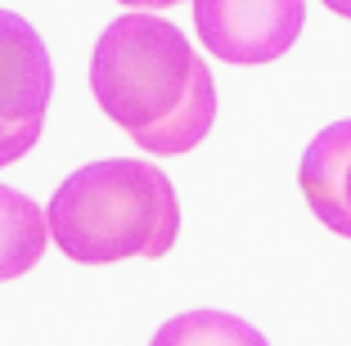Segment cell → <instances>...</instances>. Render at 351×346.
<instances>
[{
	"label": "cell",
	"instance_id": "obj_5",
	"mask_svg": "<svg viewBox=\"0 0 351 346\" xmlns=\"http://www.w3.org/2000/svg\"><path fill=\"white\" fill-rule=\"evenodd\" d=\"M298 184L315 221L351 238V117L324 126L298 162Z\"/></svg>",
	"mask_w": 351,
	"mask_h": 346
},
{
	"label": "cell",
	"instance_id": "obj_4",
	"mask_svg": "<svg viewBox=\"0 0 351 346\" xmlns=\"http://www.w3.org/2000/svg\"><path fill=\"white\" fill-rule=\"evenodd\" d=\"M306 0H194L198 41L221 63H275L298 45Z\"/></svg>",
	"mask_w": 351,
	"mask_h": 346
},
{
	"label": "cell",
	"instance_id": "obj_9",
	"mask_svg": "<svg viewBox=\"0 0 351 346\" xmlns=\"http://www.w3.org/2000/svg\"><path fill=\"white\" fill-rule=\"evenodd\" d=\"M333 14H342V18H351V0H324Z\"/></svg>",
	"mask_w": 351,
	"mask_h": 346
},
{
	"label": "cell",
	"instance_id": "obj_1",
	"mask_svg": "<svg viewBox=\"0 0 351 346\" xmlns=\"http://www.w3.org/2000/svg\"><path fill=\"white\" fill-rule=\"evenodd\" d=\"M90 90L145 153H194L217 122V82L185 32L158 14H122L99 32Z\"/></svg>",
	"mask_w": 351,
	"mask_h": 346
},
{
	"label": "cell",
	"instance_id": "obj_3",
	"mask_svg": "<svg viewBox=\"0 0 351 346\" xmlns=\"http://www.w3.org/2000/svg\"><path fill=\"white\" fill-rule=\"evenodd\" d=\"M54 95L50 50L27 18L0 10V166L36 149Z\"/></svg>",
	"mask_w": 351,
	"mask_h": 346
},
{
	"label": "cell",
	"instance_id": "obj_2",
	"mask_svg": "<svg viewBox=\"0 0 351 346\" xmlns=\"http://www.w3.org/2000/svg\"><path fill=\"white\" fill-rule=\"evenodd\" d=\"M45 225L59 252L77 265L158 261L176 247L180 203L162 166L140 158H104L77 166L54 189Z\"/></svg>",
	"mask_w": 351,
	"mask_h": 346
},
{
	"label": "cell",
	"instance_id": "obj_8",
	"mask_svg": "<svg viewBox=\"0 0 351 346\" xmlns=\"http://www.w3.org/2000/svg\"><path fill=\"white\" fill-rule=\"evenodd\" d=\"M117 5H126V10H167V5H180V0H117Z\"/></svg>",
	"mask_w": 351,
	"mask_h": 346
},
{
	"label": "cell",
	"instance_id": "obj_6",
	"mask_svg": "<svg viewBox=\"0 0 351 346\" xmlns=\"http://www.w3.org/2000/svg\"><path fill=\"white\" fill-rule=\"evenodd\" d=\"M45 243H50L45 212L23 189L0 184V284L27 275L45 256Z\"/></svg>",
	"mask_w": 351,
	"mask_h": 346
},
{
	"label": "cell",
	"instance_id": "obj_7",
	"mask_svg": "<svg viewBox=\"0 0 351 346\" xmlns=\"http://www.w3.org/2000/svg\"><path fill=\"white\" fill-rule=\"evenodd\" d=\"M149 346H270L248 319L226 310H185L167 319Z\"/></svg>",
	"mask_w": 351,
	"mask_h": 346
}]
</instances>
